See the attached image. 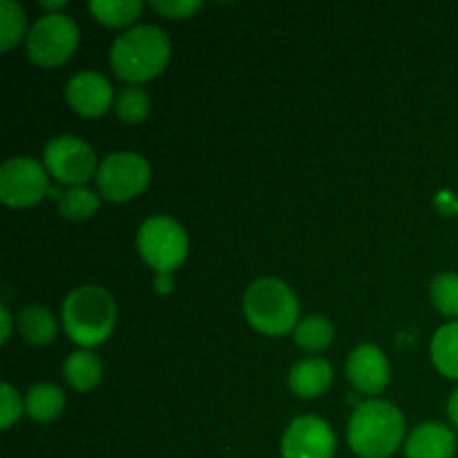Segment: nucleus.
<instances>
[{"instance_id":"obj_1","label":"nucleus","mask_w":458,"mask_h":458,"mask_svg":"<svg viewBox=\"0 0 458 458\" xmlns=\"http://www.w3.org/2000/svg\"><path fill=\"white\" fill-rule=\"evenodd\" d=\"M170 61V40L157 25H134L114 38L110 65L116 76L132 83L155 79Z\"/></svg>"},{"instance_id":"obj_2","label":"nucleus","mask_w":458,"mask_h":458,"mask_svg":"<svg viewBox=\"0 0 458 458\" xmlns=\"http://www.w3.org/2000/svg\"><path fill=\"white\" fill-rule=\"evenodd\" d=\"M405 437V419L401 410L387 401L360 403L349 420V447L360 458H389Z\"/></svg>"},{"instance_id":"obj_3","label":"nucleus","mask_w":458,"mask_h":458,"mask_svg":"<svg viewBox=\"0 0 458 458\" xmlns=\"http://www.w3.org/2000/svg\"><path fill=\"white\" fill-rule=\"evenodd\" d=\"M116 322L114 298L103 286L85 284L63 302V325L81 347H97L112 334Z\"/></svg>"},{"instance_id":"obj_4","label":"nucleus","mask_w":458,"mask_h":458,"mask_svg":"<svg viewBox=\"0 0 458 458\" xmlns=\"http://www.w3.org/2000/svg\"><path fill=\"white\" fill-rule=\"evenodd\" d=\"M244 316L262 334L284 335L298 327L300 304L286 282L259 277L244 293Z\"/></svg>"},{"instance_id":"obj_5","label":"nucleus","mask_w":458,"mask_h":458,"mask_svg":"<svg viewBox=\"0 0 458 458\" xmlns=\"http://www.w3.org/2000/svg\"><path fill=\"white\" fill-rule=\"evenodd\" d=\"M137 249L157 273H173L186 259L188 235L177 219L152 215L139 226Z\"/></svg>"},{"instance_id":"obj_6","label":"nucleus","mask_w":458,"mask_h":458,"mask_svg":"<svg viewBox=\"0 0 458 458\" xmlns=\"http://www.w3.org/2000/svg\"><path fill=\"white\" fill-rule=\"evenodd\" d=\"M79 25L65 13H45L27 34V54L40 67L65 63L79 47Z\"/></svg>"},{"instance_id":"obj_7","label":"nucleus","mask_w":458,"mask_h":458,"mask_svg":"<svg viewBox=\"0 0 458 458\" xmlns=\"http://www.w3.org/2000/svg\"><path fill=\"white\" fill-rule=\"evenodd\" d=\"M150 182V164L137 152H112L98 164V191L110 201H125L137 197Z\"/></svg>"},{"instance_id":"obj_8","label":"nucleus","mask_w":458,"mask_h":458,"mask_svg":"<svg viewBox=\"0 0 458 458\" xmlns=\"http://www.w3.org/2000/svg\"><path fill=\"white\" fill-rule=\"evenodd\" d=\"M43 161L47 173L56 182L67 183L70 188L83 186L97 173V157L89 143L83 139L61 134V137L49 139L43 150Z\"/></svg>"},{"instance_id":"obj_9","label":"nucleus","mask_w":458,"mask_h":458,"mask_svg":"<svg viewBox=\"0 0 458 458\" xmlns=\"http://www.w3.org/2000/svg\"><path fill=\"white\" fill-rule=\"evenodd\" d=\"M49 192L47 168L31 157H12L0 165V199L13 208L38 204Z\"/></svg>"},{"instance_id":"obj_10","label":"nucleus","mask_w":458,"mask_h":458,"mask_svg":"<svg viewBox=\"0 0 458 458\" xmlns=\"http://www.w3.org/2000/svg\"><path fill=\"white\" fill-rule=\"evenodd\" d=\"M280 452L282 458H334V429L318 416H300L282 437Z\"/></svg>"},{"instance_id":"obj_11","label":"nucleus","mask_w":458,"mask_h":458,"mask_svg":"<svg viewBox=\"0 0 458 458\" xmlns=\"http://www.w3.org/2000/svg\"><path fill=\"white\" fill-rule=\"evenodd\" d=\"M65 97L81 116H101L112 106V85L101 72L83 70L67 81Z\"/></svg>"},{"instance_id":"obj_12","label":"nucleus","mask_w":458,"mask_h":458,"mask_svg":"<svg viewBox=\"0 0 458 458\" xmlns=\"http://www.w3.org/2000/svg\"><path fill=\"white\" fill-rule=\"evenodd\" d=\"M347 376L360 394H378L389 383V362L376 344H358L347 358Z\"/></svg>"},{"instance_id":"obj_13","label":"nucleus","mask_w":458,"mask_h":458,"mask_svg":"<svg viewBox=\"0 0 458 458\" xmlns=\"http://www.w3.org/2000/svg\"><path fill=\"white\" fill-rule=\"evenodd\" d=\"M456 452V434L443 423H423L405 443L407 458H452Z\"/></svg>"},{"instance_id":"obj_14","label":"nucleus","mask_w":458,"mask_h":458,"mask_svg":"<svg viewBox=\"0 0 458 458\" xmlns=\"http://www.w3.org/2000/svg\"><path fill=\"white\" fill-rule=\"evenodd\" d=\"M334 369L325 358H304L289 371V387L300 398H318L329 389Z\"/></svg>"},{"instance_id":"obj_15","label":"nucleus","mask_w":458,"mask_h":458,"mask_svg":"<svg viewBox=\"0 0 458 458\" xmlns=\"http://www.w3.org/2000/svg\"><path fill=\"white\" fill-rule=\"evenodd\" d=\"M18 329L27 343L43 347L56 338V318L43 304H27L18 313Z\"/></svg>"},{"instance_id":"obj_16","label":"nucleus","mask_w":458,"mask_h":458,"mask_svg":"<svg viewBox=\"0 0 458 458\" xmlns=\"http://www.w3.org/2000/svg\"><path fill=\"white\" fill-rule=\"evenodd\" d=\"M63 407H65V394L52 383L34 385L25 396V411L30 414V419L38 420V423L58 419Z\"/></svg>"},{"instance_id":"obj_17","label":"nucleus","mask_w":458,"mask_h":458,"mask_svg":"<svg viewBox=\"0 0 458 458\" xmlns=\"http://www.w3.org/2000/svg\"><path fill=\"white\" fill-rule=\"evenodd\" d=\"M63 374H65V380L76 392H89L101 380L103 367L101 360L92 352L81 349V352H74L67 356L65 365H63Z\"/></svg>"},{"instance_id":"obj_18","label":"nucleus","mask_w":458,"mask_h":458,"mask_svg":"<svg viewBox=\"0 0 458 458\" xmlns=\"http://www.w3.org/2000/svg\"><path fill=\"white\" fill-rule=\"evenodd\" d=\"M432 362L443 376L458 380V322H447L432 338Z\"/></svg>"},{"instance_id":"obj_19","label":"nucleus","mask_w":458,"mask_h":458,"mask_svg":"<svg viewBox=\"0 0 458 458\" xmlns=\"http://www.w3.org/2000/svg\"><path fill=\"white\" fill-rule=\"evenodd\" d=\"M88 9L98 22L107 27H123L130 25L143 12L141 0H92Z\"/></svg>"},{"instance_id":"obj_20","label":"nucleus","mask_w":458,"mask_h":458,"mask_svg":"<svg viewBox=\"0 0 458 458\" xmlns=\"http://www.w3.org/2000/svg\"><path fill=\"white\" fill-rule=\"evenodd\" d=\"M334 340V325L325 316H309L295 327V343L304 352H322Z\"/></svg>"},{"instance_id":"obj_21","label":"nucleus","mask_w":458,"mask_h":458,"mask_svg":"<svg viewBox=\"0 0 458 458\" xmlns=\"http://www.w3.org/2000/svg\"><path fill=\"white\" fill-rule=\"evenodd\" d=\"M114 112L123 123H141L150 114V97L139 85H128L114 98Z\"/></svg>"},{"instance_id":"obj_22","label":"nucleus","mask_w":458,"mask_h":458,"mask_svg":"<svg viewBox=\"0 0 458 458\" xmlns=\"http://www.w3.org/2000/svg\"><path fill=\"white\" fill-rule=\"evenodd\" d=\"M101 206L97 192H92L85 186L67 188L61 197H58V210L65 219H88Z\"/></svg>"},{"instance_id":"obj_23","label":"nucleus","mask_w":458,"mask_h":458,"mask_svg":"<svg viewBox=\"0 0 458 458\" xmlns=\"http://www.w3.org/2000/svg\"><path fill=\"white\" fill-rule=\"evenodd\" d=\"M25 9L13 0H0V49L9 52L25 34Z\"/></svg>"},{"instance_id":"obj_24","label":"nucleus","mask_w":458,"mask_h":458,"mask_svg":"<svg viewBox=\"0 0 458 458\" xmlns=\"http://www.w3.org/2000/svg\"><path fill=\"white\" fill-rule=\"evenodd\" d=\"M429 295L443 316L458 318V273H441L434 277Z\"/></svg>"},{"instance_id":"obj_25","label":"nucleus","mask_w":458,"mask_h":458,"mask_svg":"<svg viewBox=\"0 0 458 458\" xmlns=\"http://www.w3.org/2000/svg\"><path fill=\"white\" fill-rule=\"evenodd\" d=\"M22 414V401L9 383L0 387V428L9 429Z\"/></svg>"},{"instance_id":"obj_26","label":"nucleus","mask_w":458,"mask_h":458,"mask_svg":"<svg viewBox=\"0 0 458 458\" xmlns=\"http://www.w3.org/2000/svg\"><path fill=\"white\" fill-rule=\"evenodd\" d=\"M152 7L168 18H188L201 9L199 0H152Z\"/></svg>"},{"instance_id":"obj_27","label":"nucleus","mask_w":458,"mask_h":458,"mask_svg":"<svg viewBox=\"0 0 458 458\" xmlns=\"http://www.w3.org/2000/svg\"><path fill=\"white\" fill-rule=\"evenodd\" d=\"M0 327H3V344L7 343L9 335H12V313H9L7 304H0Z\"/></svg>"},{"instance_id":"obj_28","label":"nucleus","mask_w":458,"mask_h":458,"mask_svg":"<svg viewBox=\"0 0 458 458\" xmlns=\"http://www.w3.org/2000/svg\"><path fill=\"white\" fill-rule=\"evenodd\" d=\"M155 286L159 293H168L173 289V273H157Z\"/></svg>"},{"instance_id":"obj_29","label":"nucleus","mask_w":458,"mask_h":458,"mask_svg":"<svg viewBox=\"0 0 458 458\" xmlns=\"http://www.w3.org/2000/svg\"><path fill=\"white\" fill-rule=\"evenodd\" d=\"M447 414H450V420L458 429V389H454V394H452L450 401H447Z\"/></svg>"},{"instance_id":"obj_30","label":"nucleus","mask_w":458,"mask_h":458,"mask_svg":"<svg viewBox=\"0 0 458 458\" xmlns=\"http://www.w3.org/2000/svg\"><path fill=\"white\" fill-rule=\"evenodd\" d=\"M43 7H47V9H54V13H56V9L65 7V3H63V0H58V3H43Z\"/></svg>"}]
</instances>
